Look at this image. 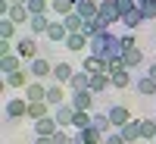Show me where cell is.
<instances>
[{
	"instance_id": "484cf974",
	"label": "cell",
	"mask_w": 156,
	"mask_h": 144,
	"mask_svg": "<svg viewBox=\"0 0 156 144\" xmlns=\"http://www.w3.org/2000/svg\"><path fill=\"white\" fill-rule=\"evenodd\" d=\"M22 69V57L19 54H9V57H0V72H19Z\"/></svg>"
},
{
	"instance_id": "277c9868",
	"label": "cell",
	"mask_w": 156,
	"mask_h": 144,
	"mask_svg": "<svg viewBox=\"0 0 156 144\" xmlns=\"http://www.w3.org/2000/svg\"><path fill=\"white\" fill-rule=\"evenodd\" d=\"M94 100H97V94H94V91H72V97H69V103H72V107L78 110V113H90V110H94Z\"/></svg>"
},
{
	"instance_id": "4dcf8cb0",
	"label": "cell",
	"mask_w": 156,
	"mask_h": 144,
	"mask_svg": "<svg viewBox=\"0 0 156 144\" xmlns=\"http://www.w3.org/2000/svg\"><path fill=\"white\" fill-rule=\"evenodd\" d=\"M62 22H66L69 35H75V31H81V28H84V22H87V19H81L78 13H69V16H62Z\"/></svg>"
},
{
	"instance_id": "836d02e7",
	"label": "cell",
	"mask_w": 156,
	"mask_h": 144,
	"mask_svg": "<svg viewBox=\"0 0 156 144\" xmlns=\"http://www.w3.org/2000/svg\"><path fill=\"white\" fill-rule=\"evenodd\" d=\"M140 141H156V122L140 119Z\"/></svg>"
},
{
	"instance_id": "ee69618b",
	"label": "cell",
	"mask_w": 156,
	"mask_h": 144,
	"mask_svg": "<svg viewBox=\"0 0 156 144\" xmlns=\"http://www.w3.org/2000/svg\"><path fill=\"white\" fill-rule=\"evenodd\" d=\"M137 3H156V0H137Z\"/></svg>"
},
{
	"instance_id": "60d3db41",
	"label": "cell",
	"mask_w": 156,
	"mask_h": 144,
	"mask_svg": "<svg viewBox=\"0 0 156 144\" xmlns=\"http://www.w3.org/2000/svg\"><path fill=\"white\" fill-rule=\"evenodd\" d=\"M53 144H72V138L66 135V128H59V132L53 135Z\"/></svg>"
},
{
	"instance_id": "cb8c5ba5",
	"label": "cell",
	"mask_w": 156,
	"mask_h": 144,
	"mask_svg": "<svg viewBox=\"0 0 156 144\" xmlns=\"http://www.w3.org/2000/svg\"><path fill=\"white\" fill-rule=\"evenodd\" d=\"M50 22H53V19H50L47 13H37V16H31V19H28V25H31V35H47Z\"/></svg>"
},
{
	"instance_id": "5b68a950",
	"label": "cell",
	"mask_w": 156,
	"mask_h": 144,
	"mask_svg": "<svg viewBox=\"0 0 156 144\" xmlns=\"http://www.w3.org/2000/svg\"><path fill=\"white\" fill-rule=\"evenodd\" d=\"M28 116V97H6V119L16 122Z\"/></svg>"
},
{
	"instance_id": "4fadbf2b",
	"label": "cell",
	"mask_w": 156,
	"mask_h": 144,
	"mask_svg": "<svg viewBox=\"0 0 156 144\" xmlns=\"http://www.w3.org/2000/svg\"><path fill=\"white\" fill-rule=\"evenodd\" d=\"M31 125H34V135H47V138H53L59 132V122L53 119V113L44 116V119H37V122H31Z\"/></svg>"
},
{
	"instance_id": "f6af8a7d",
	"label": "cell",
	"mask_w": 156,
	"mask_h": 144,
	"mask_svg": "<svg viewBox=\"0 0 156 144\" xmlns=\"http://www.w3.org/2000/svg\"><path fill=\"white\" fill-rule=\"evenodd\" d=\"M19 3H28V0H19Z\"/></svg>"
},
{
	"instance_id": "8fae6325",
	"label": "cell",
	"mask_w": 156,
	"mask_h": 144,
	"mask_svg": "<svg viewBox=\"0 0 156 144\" xmlns=\"http://www.w3.org/2000/svg\"><path fill=\"white\" fill-rule=\"evenodd\" d=\"M103 138H106V135H103L100 128L90 125V128H84V132H75L72 135V144H103Z\"/></svg>"
},
{
	"instance_id": "ba28073f",
	"label": "cell",
	"mask_w": 156,
	"mask_h": 144,
	"mask_svg": "<svg viewBox=\"0 0 156 144\" xmlns=\"http://www.w3.org/2000/svg\"><path fill=\"white\" fill-rule=\"evenodd\" d=\"M16 54H19L25 63L37 57V41H34V35H25V38H19V41H16Z\"/></svg>"
},
{
	"instance_id": "7c38bea8",
	"label": "cell",
	"mask_w": 156,
	"mask_h": 144,
	"mask_svg": "<svg viewBox=\"0 0 156 144\" xmlns=\"http://www.w3.org/2000/svg\"><path fill=\"white\" fill-rule=\"evenodd\" d=\"M134 91H137L140 97H156V78L147 75V72L137 75V78H134Z\"/></svg>"
},
{
	"instance_id": "83f0119b",
	"label": "cell",
	"mask_w": 156,
	"mask_h": 144,
	"mask_svg": "<svg viewBox=\"0 0 156 144\" xmlns=\"http://www.w3.org/2000/svg\"><path fill=\"white\" fill-rule=\"evenodd\" d=\"M90 125H94V128H100L103 135H109V132H115V128H112V122H109V116H106V113H90Z\"/></svg>"
},
{
	"instance_id": "1f68e13d",
	"label": "cell",
	"mask_w": 156,
	"mask_h": 144,
	"mask_svg": "<svg viewBox=\"0 0 156 144\" xmlns=\"http://www.w3.org/2000/svg\"><path fill=\"white\" fill-rule=\"evenodd\" d=\"M0 38H3V41H12V38H16V22L6 19V16H0Z\"/></svg>"
},
{
	"instance_id": "d590c367",
	"label": "cell",
	"mask_w": 156,
	"mask_h": 144,
	"mask_svg": "<svg viewBox=\"0 0 156 144\" xmlns=\"http://www.w3.org/2000/svg\"><path fill=\"white\" fill-rule=\"evenodd\" d=\"M25 6H28L31 16H37V13H50V0H28Z\"/></svg>"
},
{
	"instance_id": "4316f807",
	"label": "cell",
	"mask_w": 156,
	"mask_h": 144,
	"mask_svg": "<svg viewBox=\"0 0 156 144\" xmlns=\"http://www.w3.org/2000/svg\"><path fill=\"white\" fill-rule=\"evenodd\" d=\"M25 97H28V103H31V100H47V85H41V82H28Z\"/></svg>"
},
{
	"instance_id": "7a4b0ae2",
	"label": "cell",
	"mask_w": 156,
	"mask_h": 144,
	"mask_svg": "<svg viewBox=\"0 0 156 144\" xmlns=\"http://www.w3.org/2000/svg\"><path fill=\"white\" fill-rule=\"evenodd\" d=\"M122 60H125V66L131 69V72L140 66V63H144V54H140V47H137V41H134L131 31L122 35Z\"/></svg>"
},
{
	"instance_id": "f35d334b",
	"label": "cell",
	"mask_w": 156,
	"mask_h": 144,
	"mask_svg": "<svg viewBox=\"0 0 156 144\" xmlns=\"http://www.w3.org/2000/svg\"><path fill=\"white\" fill-rule=\"evenodd\" d=\"M119 3V13L125 16V13H131V9H137V0H115Z\"/></svg>"
},
{
	"instance_id": "603a6c76",
	"label": "cell",
	"mask_w": 156,
	"mask_h": 144,
	"mask_svg": "<svg viewBox=\"0 0 156 144\" xmlns=\"http://www.w3.org/2000/svg\"><path fill=\"white\" fill-rule=\"evenodd\" d=\"M3 82H6L9 88H16V91H19V88L25 91V88H28V72H25V69H19V72H6Z\"/></svg>"
},
{
	"instance_id": "8992f818",
	"label": "cell",
	"mask_w": 156,
	"mask_h": 144,
	"mask_svg": "<svg viewBox=\"0 0 156 144\" xmlns=\"http://www.w3.org/2000/svg\"><path fill=\"white\" fill-rule=\"evenodd\" d=\"M106 116H109L112 128H122L125 122H131V110H128L125 103H109V107H106Z\"/></svg>"
},
{
	"instance_id": "ffe728a7",
	"label": "cell",
	"mask_w": 156,
	"mask_h": 144,
	"mask_svg": "<svg viewBox=\"0 0 156 144\" xmlns=\"http://www.w3.org/2000/svg\"><path fill=\"white\" fill-rule=\"evenodd\" d=\"M119 135L128 141V144H134V141H140V119H131V122H125L122 128H119Z\"/></svg>"
},
{
	"instance_id": "d4e9b609",
	"label": "cell",
	"mask_w": 156,
	"mask_h": 144,
	"mask_svg": "<svg viewBox=\"0 0 156 144\" xmlns=\"http://www.w3.org/2000/svg\"><path fill=\"white\" fill-rule=\"evenodd\" d=\"M78 0H50V13H56V16H69V13H75Z\"/></svg>"
},
{
	"instance_id": "f546056e",
	"label": "cell",
	"mask_w": 156,
	"mask_h": 144,
	"mask_svg": "<svg viewBox=\"0 0 156 144\" xmlns=\"http://www.w3.org/2000/svg\"><path fill=\"white\" fill-rule=\"evenodd\" d=\"M140 22H144V16H140V6H137V9H131V13H125V16H122V25H125L128 31H134V28H137Z\"/></svg>"
},
{
	"instance_id": "bcb514c9",
	"label": "cell",
	"mask_w": 156,
	"mask_h": 144,
	"mask_svg": "<svg viewBox=\"0 0 156 144\" xmlns=\"http://www.w3.org/2000/svg\"><path fill=\"white\" fill-rule=\"evenodd\" d=\"M153 144H156V141H153Z\"/></svg>"
},
{
	"instance_id": "6da1fadb",
	"label": "cell",
	"mask_w": 156,
	"mask_h": 144,
	"mask_svg": "<svg viewBox=\"0 0 156 144\" xmlns=\"http://www.w3.org/2000/svg\"><path fill=\"white\" fill-rule=\"evenodd\" d=\"M87 54H94L100 60H109V57H122V38L112 35V31H100L90 38V50Z\"/></svg>"
},
{
	"instance_id": "52a82bcc",
	"label": "cell",
	"mask_w": 156,
	"mask_h": 144,
	"mask_svg": "<svg viewBox=\"0 0 156 144\" xmlns=\"http://www.w3.org/2000/svg\"><path fill=\"white\" fill-rule=\"evenodd\" d=\"M97 16L106 22V28L112 22H122V13H119V3H115V0H100V13Z\"/></svg>"
},
{
	"instance_id": "30bf717a",
	"label": "cell",
	"mask_w": 156,
	"mask_h": 144,
	"mask_svg": "<svg viewBox=\"0 0 156 144\" xmlns=\"http://www.w3.org/2000/svg\"><path fill=\"white\" fill-rule=\"evenodd\" d=\"M75 113H78V110L66 100V103H59V107H53V119L59 122V128H69V125H72V119H75Z\"/></svg>"
},
{
	"instance_id": "e575fe53",
	"label": "cell",
	"mask_w": 156,
	"mask_h": 144,
	"mask_svg": "<svg viewBox=\"0 0 156 144\" xmlns=\"http://www.w3.org/2000/svg\"><path fill=\"white\" fill-rule=\"evenodd\" d=\"M72 128H75V132H84V128H90V113H75Z\"/></svg>"
},
{
	"instance_id": "f1b7e54d",
	"label": "cell",
	"mask_w": 156,
	"mask_h": 144,
	"mask_svg": "<svg viewBox=\"0 0 156 144\" xmlns=\"http://www.w3.org/2000/svg\"><path fill=\"white\" fill-rule=\"evenodd\" d=\"M87 85H90V72H84V69H78V72L72 75V82H69L72 91H84Z\"/></svg>"
},
{
	"instance_id": "44dd1931",
	"label": "cell",
	"mask_w": 156,
	"mask_h": 144,
	"mask_svg": "<svg viewBox=\"0 0 156 144\" xmlns=\"http://www.w3.org/2000/svg\"><path fill=\"white\" fill-rule=\"evenodd\" d=\"M75 13H78L81 19H97V13H100V3H97V0H78Z\"/></svg>"
},
{
	"instance_id": "9c48e42d",
	"label": "cell",
	"mask_w": 156,
	"mask_h": 144,
	"mask_svg": "<svg viewBox=\"0 0 156 144\" xmlns=\"http://www.w3.org/2000/svg\"><path fill=\"white\" fill-rule=\"evenodd\" d=\"M62 47L72 50V54H84V50H90V38H87L84 31H75V35L66 38V44H62Z\"/></svg>"
},
{
	"instance_id": "2e32d148",
	"label": "cell",
	"mask_w": 156,
	"mask_h": 144,
	"mask_svg": "<svg viewBox=\"0 0 156 144\" xmlns=\"http://www.w3.org/2000/svg\"><path fill=\"white\" fill-rule=\"evenodd\" d=\"M6 19H12L16 25H22V22H28V19H31V13H28V6H25V3L12 0V3H9V13H6Z\"/></svg>"
},
{
	"instance_id": "74e56055",
	"label": "cell",
	"mask_w": 156,
	"mask_h": 144,
	"mask_svg": "<svg viewBox=\"0 0 156 144\" xmlns=\"http://www.w3.org/2000/svg\"><path fill=\"white\" fill-rule=\"evenodd\" d=\"M137 6H140L144 22H153V19H156V3H137Z\"/></svg>"
},
{
	"instance_id": "7402d4cb",
	"label": "cell",
	"mask_w": 156,
	"mask_h": 144,
	"mask_svg": "<svg viewBox=\"0 0 156 144\" xmlns=\"http://www.w3.org/2000/svg\"><path fill=\"white\" fill-rule=\"evenodd\" d=\"M81 69L90 72V75H94V72H106V60H100V57H94V54H87V57L81 60ZM106 75H109V72H106Z\"/></svg>"
},
{
	"instance_id": "ac0fdd59",
	"label": "cell",
	"mask_w": 156,
	"mask_h": 144,
	"mask_svg": "<svg viewBox=\"0 0 156 144\" xmlns=\"http://www.w3.org/2000/svg\"><path fill=\"white\" fill-rule=\"evenodd\" d=\"M50 113H53V107H50L47 100H31V103H28V119H31V122L44 119V116H50Z\"/></svg>"
},
{
	"instance_id": "7bdbcfd3",
	"label": "cell",
	"mask_w": 156,
	"mask_h": 144,
	"mask_svg": "<svg viewBox=\"0 0 156 144\" xmlns=\"http://www.w3.org/2000/svg\"><path fill=\"white\" fill-rule=\"evenodd\" d=\"M147 75H153V78H156V60L150 63V69H147Z\"/></svg>"
},
{
	"instance_id": "9a60e30c",
	"label": "cell",
	"mask_w": 156,
	"mask_h": 144,
	"mask_svg": "<svg viewBox=\"0 0 156 144\" xmlns=\"http://www.w3.org/2000/svg\"><path fill=\"white\" fill-rule=\"evenodd\" d=\"M47 38H50V41H53V44H66V38H69V28H66V22H50V28H47Z\"/></svg>"
},
{
	"instance_id": "5bb4252c",
	"label": "cell",
	"mask_w": 156,
	"mask_h": 144,
	"mask_svg": "<svg viewBox=\"0 0 156 144\" xmlns=\"http://www.w3.org/2000/svg\"><path fill=\"white\" fill-rule=\"evenodd\" d=\"M75 72H78V69H72V63H66V60L53 63V82H59V85H69Z\"/></svg>"
},
{
	"instance_id": "d6a6232c",
	"label": "cell",
	"mask_w": 156,
	"mask_h": 144,
	"mask_svg": "<svg viewBox=\"0 0 156 144\" xmlns=\"http://www.w3.org/2000/svg\"><path fill=\"white\" fill-rule=\"evenodd\" d=\"M109 82H112V88H128L131 85V69H122V72H115V75H109Z\"/></svg>"
},
{
	"instance_id": "8d00e7d4",
	"label": "cell",
	"mask_w": 156,
	"mask_h": 144,
	"mask_svg": "<svg viewBox=\"0 0 156 144\" xmlns=\"http://www.w3.org/2000/svg\"><path fill=\"white\" fill-rule=\"evenodd\" d=\"M122 69H128L122 57H109V60H106V72H109V75H115V72H122Z\"/></svg>"
},
{
	"instance_id": "d6986e66",
	"label": "cell",
	"mask_w": 156,
	"mask_h": 144,
	"mask_svg": "<svg viewBox=\"0 0 156 144\" xmlns=\"http://www.w3.org/2000/svg\"><path fill=\"white\" fill-rule=\"evenodd\" d=\"M69 97H66V88H62L59 82H53V85H47V103L50 107H59V103H66Z\"/></svg>"
},
{
	"instance_id": "e0dca14e",
	"label": "cell",
	"mask_w": 156,
	"mask_h": 144,
	"mask_svg": "<svg viewBox=\"0 0 156 144\" xmlns=\"http://www.w3.org/2000/svg\"><path fill=\"white\" fill-rule=\"evenodd\" d=\"M106 88H112V82H109V75H106V72H94V75H90L87 91H94V94L100 97V94H106Z\"/></svg>"
},
{
	"instance_id": "b9f144b4",
	"label": "cell",
	"mask_w": 156,
	"mask_h": 144,
	"mask_svg": "<svg viewBox=\"0 0 156 144\" xmlns=\"http://www.w3.org/2000/svg\"><path fill=\"white\" fill-rule=\"evenodd\" d=\"M34 144H53V138H47V135H34Z\"/></svg>"
},
{
	"instance_id": "3957f363",
	"label": "cell",
	"mask_w": 156,
	"mask_h": 144,
	"mask_svg": "<svg viewBox=\"0 0 156 144\" xmlns=\"http://www.w3.org/2000/svg\"><path fill=\"white\" fill-rule=\"evenodd\" d=\"M28 75L34 78V82H41V78H53V63L44 60V57H34V60H28Z\"/></svg>"
},
{
	"instance_id": "ab89813d",
	"label": "cell",
	"mask_w": 156,
	"mask_h": 144,
	"mask_svg": "<svg viewBox=\"0 0 156 144\" xmlns=\"http://www.w3.org/2000/svg\"><path fill=\"white\" fill-rule=\"evenodd\" d=\"M103 144H128V141H125V138L119 135V128H115V132H109L106 138H103Z\"/></svg>"
}]
</instances>
